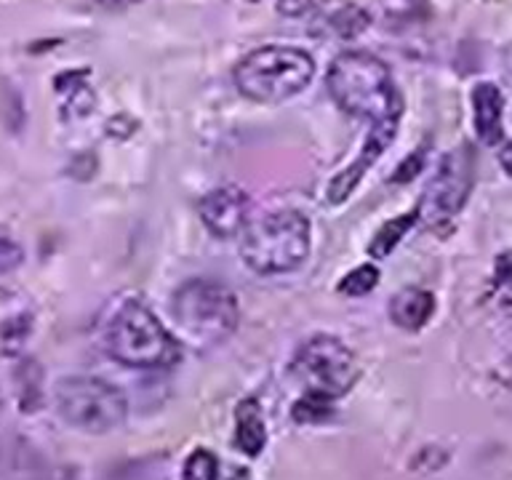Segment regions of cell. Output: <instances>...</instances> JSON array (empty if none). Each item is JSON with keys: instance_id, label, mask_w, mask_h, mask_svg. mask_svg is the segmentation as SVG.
<instances>
[{"instance_id": "1", "label": "cell", "mask_w": 512, "mask_h": 480, "mask_svg": "<svg viewBox=\"0 0 512 480\" xmlns=\"http://www.w3.org/2000/svg\"><path fill=\"white\" fill-rule=\"evenodd\" d=\"M328 91L336 107L368 123L400 120L403 99L390 67L368 51H344L328 70Z\"/></svg>"}, {"instance_id": "6", "label": "cell", "mask_w": 512, "mask_h": 480, "mask_svg": "<svg viewBox=\"0 0 512 480\" xmlns=\"http://www.w3.org/2000/svg\"><path fill=\"white\" fill-rule=\"evenodd\" d=\"M56 408L80 432L104 435L126 422L128 403L118 387L96 376H67L56 384Z\"/></svg>"}, {"instance_id": "18", "label": "cell", "mask_w": 512, "mask_h": 480, "mask_svg": "<svg viewBox=\"0 0 512 480\" xmlns=\"http://www.w3.org/2000/svg\"><path fill=\"white\" fill-rule=\"evenodd\" d=\"M368 22H371L368 14L358 6H344L331 16V27H334L342 38H355V35H360V32L368 27Z\"/></svg>"}, {"instance_id": "8", "label": "cell", "mask_w": 512, "mask_h": 480, "mask_svg": "<svg viewBox=\"0 0 512 480\" xmlns=\"http://www.w3.org/2000/svg\"><path fill=\"white\" fill-rule=\"evenodd\" d=\"M472 184H475V155L467 144H462L448 152L438 174L424 187L422 203L416 206L419 219L427 227H440L448 219H454L470 198Z\"/></svg>"}, {"instance_id": "2", "label": "cell", "mask_w": 512, "mask_h": 480, "mask_svg": "<svg viewBox=\"0 0 512 480\" xmlns=\"http://www.w3.org/2000/svg\"><path fill=\"white\" fill-rule=\"evenodd\" d=\"M104 350L123 366L131 368H168L182 358V347L136 299H128L112 315L104 328Z\"/></svg>"}, {"instance_id": "24", "label": "cell", "mask_w": 512, "mask_h": 480, "mask_svg": "<svg viewBox=\"0 0 512 480\" xmlns=\"http://www.w3.org/2000/svg\"><path fill=\"white\" fill-rule=\"evenodd\" d=\"M96 3L104 8H126V6H134V3H139V0H96Z\"/></svg>"}, {"instance_id": "12", "label": "cell", "mask_w": 512, "mask_h": 480, "mask_svg": "<svg viewBox=\"0 0 512 480\" xmlns=\"http://www.w3.org/2000/svg\"><path fill=\"white\" fill-rule=\"evenodd\" d=\"M432 312H435V296L424 288H403L390 302L392 323L406 331H419L427 326Z\"/></svg>"}, {"instance_id": "13", "label": "cell", "mask_w": 512, "mask_h": 480, "mask_svg": "<svg viewBox=\"0 0 512 480\" xmlns=\"http://www.w3.org/2000/svg\"><path fill=\"white\" fill-rule=\"evenodd\" d=\"M235 446L246 456H259L267 446V422L254 398L240 400L235 408Z\"/></svg>"}, {"instance_id": "3", "label": "cell", "mask_w": 512, "mask_h": 480, "mask_svg": "<svg viewBox=\"0 0 512 480\" xmlns=\"http://www.w3.org/2000/svg\"><path fill=\"white\" fill-rule=\"evenodd\" d=\"M243 262L259 275H283L310 256V222L299 211H272L246 224L240 240Z\"/></svg>"}, {"instance_id": "19", "label": "cell", "mask_w": 512, "mask_h": 480, "mask_svg": "<svg viewBox=\"0 0 512 480\" xmlns=\"http://www.w3.org/2000/svg\"><path fill=\"white\" fill-rule=\"evenodd\" d=\"M424 158H427V147H419L408 155L398 168H395V174L390 176V184H408L411 179H416V174L424 168Z\"/></svg>"}, {"instance_id": "9", "label": "cell", "mask_w": 512, "mask_h": 480, "mask_svg": "<svg viewBox=\"0 0 512 480\" xmlns=\"http://www.w3.org/2000/svg\"><path fill=\"white\" fill-rule=\"evenodd\" d=\"M395 136H398V120H384V123H371L368 128L366 142H363V150H360L358 160L350 163V166L339 171V174L328 182L326 190V200L331 206H342L344 200L350 198L355 187L360 184V179L366 176V171L374 166L376 160L382 158L384 150L395 142Z\"/></svg>"}, {"instance_id": "16", "label": "cell", "mask_w": 512, "mask_h": 480, "mask_svg": "<svg viewBox=\"0 0 512 480\" xmlns=\"http://www.w3.org/2000/svg\"><path fill=\"white\" fill-rule=\"evenodd\" d=\"M182 480H219V459L208 448H195L184 462Z\"/></svg>"}, {"instance_id": "10", "label": "cell", "mask_w": 512, "mask_h": 480, "mask_svg": "<svg viewBox=\"0 0 512 480\" xmlns=\"http://www.w3.org/2000/svg\"><path fill=\"white\" fill-rule=\"evenodd\" d=\"M200 219L216 238H232L246 230L248 224V198L235 184L216 187L200 200Z\"/></svg>"}, {"instance_id": "22", "label": "cell", "mask_w": 512, "mask_h": 480, "mask_svg": "<svg viewBox=\"0 0 512 480\" xmlns=\"http://www.w3.org/2000/svg\"><path fill=\"white\" fill-rule=\"evenodd\" d=\"M499 163H502L504 171L512 176V142H507L502 150H499Z\"/></svg>"}, {"instance_id": "23", "label": "cell", "mask_w": 512, "mask_h": 480, "mask_svg": "<svg viewBox=\"0 0 512 480\" xmlns=\"http://www.w3.org/2000/svg\"><path fill=\"white\" fill-rule=\"evenodd\" d=\"M499 307H502V310L512 318V283L510 286H502V294H499Z\"/></svg>"}, {"instance_id": "17", "label": "cell", "mask_w": 512, "mask_h": 480, "mask_svg": "<svg viewBox=\"0 0 512 480\" xmlns=\"http://www.w3.org/2000/svg\"><path fill=\"white\" fill-rule=\"evenodd\" d=\"M331 403H334V400L320 398V395H307V392H304L302 398L296 400L294 422H299V424L326 422L328 416L334 414V408H331Z\"/></svg>"}, {"instance_id": "7", "label": "cell", "mask_w": 512, "mask_h": 480, "mask_svg": "<svg viewBox=\"0 0 512 480\" xmlns=\"http://www.w3.org/2000/svg\"><path fill=\"white\" fill-rule=\"evenodd\" d=\"M291 374L307 395L336 400L358 382V360L350 347H344L334 336H315L299 347Z\"/></svg>"}, {"instance_id": "5", "label": "cell", "mask_w": 512, "mask_h": 480, "mask_svg": "<svg viewBox=\"0 0 512 480\" xmlns=\"http://www.w3.org/2000/svg\"><path fill=\"white\" fill-rule=\"evenodd\" d=\"M176 323L184 336L198 344H219L238 326V302L219 280L192 278L176 288L171 302Z\"/></svg>"}, {"instance_id": "15", "label": "cell", "mask_w": 512, "mask_h": 480, "mask_svg": "<svg viewBox=\"0 0 512 480\" xmlns=\"http://www.w3.org/2000/svg\"><path fill=\"white\" fill-rule=\"evenodd\" d=\"M376 283H379V270H376L374 264H360L358 270L344 275L336 291L342 296H366L374 291Z\"/></svg>"}, {"instance_id": "4", "label": "cell", "mask_w": 512, "mask_h": 480, "mask_svg": "<svg viewBox=\"0 0 512 480\" xmlns=\"http://www.w3.org/2000/svg\"><path fill=\"white\" fill-rule=\"evenodd\" d=\"M315 75V62L302 48H256L235 67V86L246 99L259 104H280L304 91Z\"/></svg>"}, {"instance_id": "21", "label": "cell", "mask_w": 512, "mask_h": 480, "mask_svg": "<svg viewBox=\"0 0 512 480\" xmlns=\"http://www.w3.org/2000/svg\"><path fill=\"white\" fill-rule=\"evenodd\" d=\"M494 280L496 286H510L512 283V254L507 251V254H499V259H496V272H494Z\"/></svg>"}, {"instance_id": "20", "label": "cell", "mask_w": 512, "mask_h": 480, "mask_svg": "<svg viewBox=\"0 0 512 480\" xmlns=\"http://www.w3.org/2000/svg\"><path fill=\"white\" fill-rule=\"evenodd\" d=\"M22 248L11 240H0V272H11L22 264Z\"/></svg>"}, {"instance_id": "14", "label": "cell", "mask_w": 512, "mask_h": 480, "mask_svg": "<svg viewBox=\"0 0 512 480\" xmlns=\"http://www.w3.org/2000/svg\"><path fill=\"white\" fill-rule=\"evenodd\" d=\"M416 222H419V211L416 208L403 216H395L390 222H384L374 235V240L368 243V254L374 256V259H387L400 240H403V235H408V230L416 227Z\"/></svg>"}, {"instance_id": "11", "label": "cell", "mask_w": 512, "mask_h": 480, "mask_svg": "<svg viewBox=\"0 0 512 480\" xmlns=\"http://www.w3.org/2000/svg\"><path fill=\"white\" fill-rule=\"evenodd\" d=\"M472 107H475V134L480 142L488 147L502 144V91L494 83H478L472 88Z\"/></svg>"}]
</instances>
